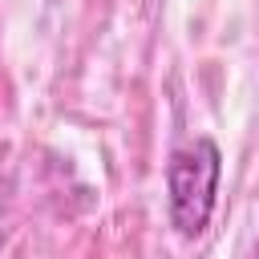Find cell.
<instances>
[{"instance_id":"cell-1","label":"cell","mask_w":259,"mask_h":259,"mask_svg":"<svg viewBox=\"0 0 259 259\" xmlns=\"http://www.w3.org/2000/svg\"><path fill=\"white\" fill-rule=\"evenodd\" d=\"M219 178H223V154L214 138L198 134L182 142L170 162H166V206H170V227L182 239H198L214 214L219 198Z\"/></svg>"}]
</instances>
